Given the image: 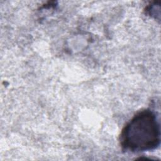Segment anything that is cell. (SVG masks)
<instances>
[{
	"label": "cell",
	"instance_id": "6da1fadb",
	"mask_svg": "<svg viewBox=\"0 0 161 161\" xmlns=\"http://www.w3.org/2000/svg\"><path fill=\"white\" fill-rule=\"evenodd\" d=\"M119 142L123 150L132 152L157 148L160 142V128L155 113L149 109L138 112L122 129Z\"/></svg>",
	"mask_w": 161,
	"mask_h": 161
}]
</instances>
